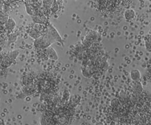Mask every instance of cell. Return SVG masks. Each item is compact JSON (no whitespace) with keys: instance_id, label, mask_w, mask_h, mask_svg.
<instances>
[{"instance_id":"6da1fadb","label":"cell","mask_w":151,"mask_h":125,"mask_svg":"<svg viewBox=\"0 0 151 125\" xmlns=\"http://www.w3.org/2000/svg\"><path fill=\"white\" fill-rule=\"evenodd\" d=\"M55 41L51 38L47 32L44 35L41 36L38 38L35 39L34 45V46L38 49H45L50 46V45Z\"/></svg>"},{"instance_id":"7a4b0ae2","label":"cell","mask_w":151,"mask_h":125,"mask_svg":"<svg viewBox=\"0 0 151 125\" xmlns=\"http://www.w3.org/2000/svg\"><path fill=\"white\" fill-rule=\"evenodd\" d=\"M41 125H57V123L53 117L52 113L47 112L43 114L41 119Z\"/></svg>"},{"instance_id":"3957f363","label":"cell","mask_w":151,"mask_h":125,"mask_svg":"<svg viewBox=\"0 0 151 125\" xmlns=\"http://www.w3.org/2000/svg\"><path fill=\"white\" fill-rule=\"evenodd\" d=\"M47 33L50 34L51 38L61 43L63 45V42L61 39V36L60 35L56 29V28L51 24H49L47 28Z\"/></svg>"},{"instance_id":"277c9868","label":"cell","mask_w":151,"mask_h":125,"mask_svg":"<svg viewBox=\"0 0 151 125\" xmlns=\"http://www.w3.org/2000/svg\"><path fill=\"white\" fill-rule=\"evenodd\" d=\"M37 89L36 85L31 84L27 86H23L22 87V94L24 96H29L34 94Z\"/></svg>"},{"instance_id":"5b68a950","label":"cell","mask_w":151,"mask_h":125,"mask_svg":"<svg viewBox=\"0 0 151 125\" xmlns=\"http://www.w3.org/2000/svg\"><path fill=\"white\" fill-rule=\"evenodd\" d=\"M44 50L45 53L49 58H50L51 59L54 60H56L58 59V57L57 53L54 48L50 46Z\"/></svg>"},{"instance_id":"8992f818","label":"cell","mask_w":151,"mask_h":125,"mask_svg":"<svg viewBox=\"0 0 151 125\" xmlns=\"http://www.w3.org/2000/svg\"><path fill=\"white\" fill-rule=\"evenodd\" d=\"M5 28L8 31L13 30L16 25V22L14 19L11 17H8L7 21L4 23Z\"/></svg>"},{"instance_id":"52a82bcc","label":"cell","mask_w":151,"mask_h":125,"mask_svg":"<svg viewBox=\"0 0 151 125\" xmlns=\"http://www.w3.org/2000/svg\"><path fill=\"white\" fill-rule=\"evenodd\" d=\"M135 12L132 9H127L124 12V16L126 20L131 21L135 18Z\"/></svg>"},{"instance_id":"ba28073f","label":"cell","mask_w":151,"mask_h":125,"mask_svg":"<svg viewBox=\"0 0 151 125\" xmlns=\"http://www.w3.org/2000/svg\"><path fill=\"white\" fill-rule=\"evenodd\" d=\"M133 91L136 95H139L143 91V87L140 82H136L133 87Z\"/></svg>"},{"instance_id":"9c48e42d","label":"cell","mask_w":151,"mask_h":125,"mask_svg":"<svg viewBox=\"0 0 151 125\" xmlns=\"http://www.w3.org/2000/svg\"><path fill=\"white\" fill-rule=\"evenodd\" d=\"M130 77L133 81L139 82L141 77L140 72L138 69H133L130 72Z\"/></svg>"},{"instance_id":"30bf717a","label":"cell","mask_w":151,"mask_h":125,"mask_svg":"<svg viewBox=\"0 0 151 125\" xmlns=\"http://www.w3.org/2000/svg\"><path fill=\"white\" fill-rule=\"evenodd\" d=\"M32 81H33V77L30 75H25L22 79V83L24 85V86L32 84Z\"/></svg>"},{"instance_id":"8fae6325","label":"cell","mask_w":151,"mask_h":125,"mask_svg":"<svg viewBox=\"0 0 151 125\" xmlns=\"http://www.w3.org/2000/svg\"><path fill=\"white\" fill-rule=\"evenodd\" d=\"M28 33L31 37H32L35 39L38 38L41 36V34L38 31H37L35 29H34V28H29L28 31Z\"/></svg>"},{"instance_id":"7c38bea8","label":"cell","mask_w":151,"mask_h":125,"mask_svg":"<svg viewBox=\"0 0 151 125\" xmlns=\"http://www.w3.org/2000/svg\"><path fill=\"white\" fill-rule=\"evenodd\" d=\"M0 63L2 67H4L5 68H7L11 65V64L12 63V62L11 60H9L6 56L2 58V60Z\"/></svg>"},{"instance_id":"4fadbf2b","label":"cell","mask_w":151,"mask_h":125,"mask_svg":"<svg viewBox=\"0 0 151 125\" xmlns=\"http://www.w3.org/2000/svg\"><path fill=\"white\" fill-rule=\"evenodd\" d=\"M18 55H19V51L17 50H15L9 52L7 54L6 56L9 60H11L13 62L16 59V58H17Z\"/></svg>"},{"instance_id":"5bb4252c","label":"cell","mask_w":151,"mask_h":125,"mask_svg":"<svg viewBox=\"0 0 151 125\" xmlns=\"http://www.w3.org/2000/svg\"><path fill=\"white\" fill-rule=\"evenodd\" d=\"M32 21L36 23V24H41L45 22V19L42 15H37L32 16Z\"/></svg>"},{"instance_id":"9a60e30c","label":"cell","mask_w":151,"mask_h":125,"mask_svg":"<svg viewBox=\"0 0 151 125\" xmlns=\"http://www.w3.org/2000/svg\"><path fill=\"white\" fill-rule=\"evenodd\" d=\"M17 39V33L15 32L11 33L8 36V45H10L12 43H14Z\"/></svg>"},{"instance_id":"2e32d148","label":"cell","mask_w":151,"mask_h":125,"mask_svg":"<svg viewBox=\"0 0 151 125\" xmlns=\"http://www.w3.org/2000/svg\"><path fill=\"white\" fill-rule=\"evenodd\" d=\"M8 18V16L0 10V23L4 24L7 21Z\"/></svg>"},{"instance_id":"e0dca14e","label":"cell","mask_w":151,"mask_h":125,"mask_svg":"<svg viewBox=\"0 0 151 125\" xmlns=\"http://www.w3.org/2000/svg\"><path fill=\"white\" fill-rule=\"evenodd\" d=\"M82 73H83V75H84L85 77H86L89 78V77H91V73H90V70H88L87 68H84V69H83Z\"/></svg>"},{"instance_id":"ac0fdd59","label":"cell","mask_w":151,"mask_h":125,"mask_svg":"<svg viewBox=\"0 0 151 125\" xmlns=\"http://www.w3.org/2000/svg\"><path fill=\"white\" fill-rule=\"evenodd\" d=\"M59 8V6H58V4H57V2H53L52 4V6L51 7V11L54 12H55L57 11H58Z\"/></svg>"},{"instance_id":"d6986e66","label":"cell","mask_w":151,"mask_h":125,"mask_svg":"<svg viewBox=\"0 0 151 125\" xmlns=\"http://www.w3.org/2000/svg\"><path fill=\"white\" fill-rule=\"evenodd\" d=\"M119 101L117 99H114L112 100L111 102V105L112 106V107H116L119 106Z\"/></svg>"},{"instance_id":"ffe728a7","label":"cell","mask_w":151,"mask_h":125,"mask_svg":"<svg viewBox=\"0 0 151 125\" xmlns=\"http://www.w3.org/2000/svg\"><path fill=\"white\" fill-rule=\"evenodd\" d=\"M146 49L150 51V42H146Z\"/></svg>"},{"instance_id":"44dd1931","label":"cell","mask_w":151,"mask_h":125,"mask_svg":"<svg viewBox=\"0 0 151 125\" xmlns=\"http://www.w3.org/2000/svg\"><path fill=\"white\" fill-rule=\"evenodd\" d=\"M0 125H5V122L2 118H0Z\"/></svg>"},{"instance_id":"7402d4cb","label":"cell","mask_w":151,"mask_h":125,"mask_svg":"<svg viewBox=\"0 0 151 125\" xmlns=\"http://www.w3.org/2000/svg\"><path fill=\"white\" fill-rule=\"evenodd\" d=\"M2 55H1V53H0V63H1V60H2Z\"/></svg>"},{"instance_id":"603a6c76","label":"cell","mask_w":151,"mask_h":125,"mask_svg":"<svg viewBox=\"0 0 151 125\" xmlns=\"http://www.w3.org/2000/svg\"><path fill=\"white\" fill-rule=\"evenodd\" d=\"M96 125H103V124L101 123H97Z\"/></svg>"}]
</instances>
